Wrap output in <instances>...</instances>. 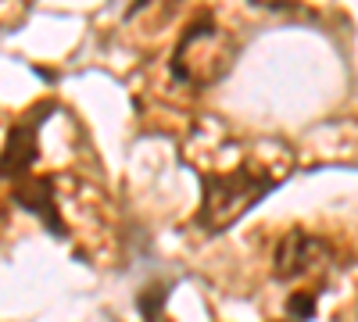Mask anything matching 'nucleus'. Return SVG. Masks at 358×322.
<instances>
[{
    "label": "nucleus",
    "mask_w": 358,
    "mask_h": 322,
    "mask_svg": "<svg viewBox=\"0 0 358 322\" xmlns=\"http://www.w3.org/2000/svg\"><path fill=\"white\" fill-rule=\"evenodd\" d=\"M290 158L276 151H251L241 154L233 168H212L201 172V212L197 226L204 233H222L236 219H244L262 197H268L283 180H287Z\"/></svg>",
    "instance_id": "1"
},
{
    "label": "nucleus",
    "mask_w": 358,
    "mask_h": 322,
    "mask_svg": "<svg viewBox=\"0 0 358 322\" xmlns=\"http://www.w3.org/2000/svg\"><path fill=\"white\" fill-rule=\"evenodd\" d=\"M233 54L236 47L229 40V29H222L212 15H201L179 33L172 57H169V72L179 86L204 90V86L219 82L229 72Z\"/></svg>",
    "instance_id": "2"
},
{
    "label": "nucleus",
    "mask_w": 358,
    "mask_h": 322,
    "mask_svg": "<svg viewBox=\"0 0 358 322\" xmlns=\"http://www.w3.org/2000/svg\"><path fill=\"white\" fill-rule=\"evenodd\" d=\"M54 104H36L29 115H22V119L8 129V143L4 151H0V183H22L29 180V168H33L36 161V136H40V126H43V115H50Z\"/></svg>",
    "instance_id": "3"
},
{
    "label": "nucleus",
    "mask_w": 358,
    "mask_h": 322,
    "mask_svg": "<svg viewBox=\"0 0 358 322\" xmlns=\"http://www.w3.org/2000/svg\"><path fill=\"white\" fill-rule=\"evenodd\" d=\"M330 265V244L312 233H287L273 254V269L280 279H301Z\"/></svg>",
    "instance_id": "4"
},
{
    "label": "nucleus",
    "mask_w": 358,
    "mask_h": 322,
    "mask_svg": "<svg viewBox=\"0 0 358 322\" xmlns=\"http://www.w3.org/2000/svg\"><path fill=\"white\" fill-rule=\"evenodd\" d=\"M54 175H29V180L15 183L11 186V197L15 204H22L25 212H33L54 237H65V222H62V212H57V193H54Z\"/></svg>",
    "instance_id": "5"
},
{
    "label": "nucleus",
    "mask_w": 358,
    "mask_h": 322,
    "mask_svg": "<svg viewBox=\"0 0 358 322\" xmlns=\"http://www.w3.org/2000/svg\"><path fill=\"white\" fill-rule=\"evenodd\" d=\"M0 222H4V200H0Z\"/></svg>",
    "instance_id": "6"
}]
</instances>
